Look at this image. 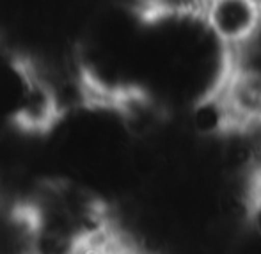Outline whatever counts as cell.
Returning <instances> with one entry per match:
<instances>
[{
    "label": "cell",
    "instance_id": "6da1fadb",
    "mask_svg": "<svg viewBox=\"0 0 261 254\" xmlns=\"http://www.w3.org/2000/svg\"><path fill=\"white\" fill-rule=\"evenodd\" d=\"M222 71L204 103L215 114L222 134L245 137L261 128V69L240 54H226Z\"/></svg>",
    "mask_w": 261,
    "mask_h": 254
},
{
    "label": "cell",
    "instance_id": "7a4b0ae2",
    "mask_svg": "<svg viewBox=\"0 0 261 254\" xmlns=\"http://www.w3.org/2000/svg\"><path fill=\"white\" fill-rule=\"evenodd\" d=\"M201 18L226 54H242L261 32V0H208Z\"/></svg>",
    "mask_w": 261,
    "mask_h": 254
},
{
    "label": "cell",
    "instance_id": "3957f363",
    "mask_svg": "<svg viewBox=\"0 0 261 254\" xmlns=\"http://www.w3.org/2000/svg\"><path fill=\"white\" fill-rule=\"evenodd\" d=\"M141 11L149 20L201 18L208 0H137Z\"/></svg>",
    "mask_w": 261,
    "mask_h": 254
}]
</instances>
